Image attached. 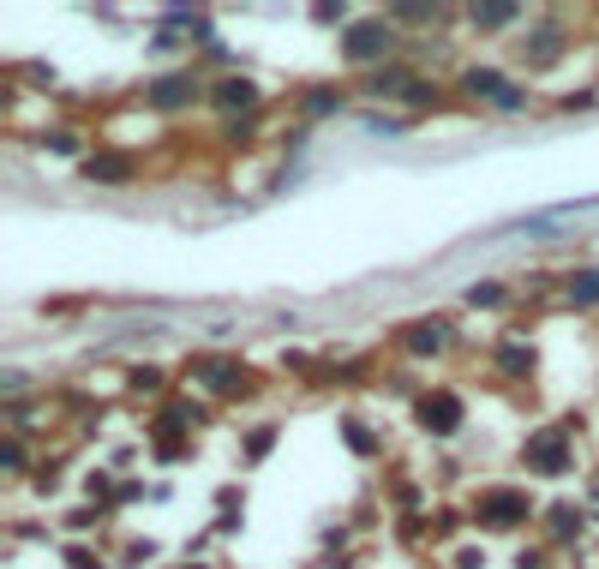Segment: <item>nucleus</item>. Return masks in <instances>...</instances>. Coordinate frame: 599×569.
<instances>
[{
    "instance_id": "nucleus-20",
    "label": "nucleus",
    "mask_w": 599,
    "mask_h": 569,
    "mask_svg": "<svg viewBox=\"0 0 599 569\" xmlns=\"http://www.w3.org/2000/svg\"><path fill=\"white\" fill-rule=\"evenodd\" d=\"M342 432H348V444H354L360 456H372V450H378V444H372V432H366L360 420H342Z\"/></svg>"
},
{
    "instance_id": "nucleus-22",
    "label": "nucleus",
    "mask_w": 599,
    "mask_h": 569,
    "mask_svg": "<svg viewBox=\"0 0 599 569\" xmlns=\"http://www.w3.org/2000/svg\"><path fill=\"white\" fill-rule=\"evenodd\" d=\"M498 108H504V114H516V108H528V90H522V84H510V90L498 96Z\"/></svg>"
},
{
    "instance_id": "nucleus-2",
    "label": "nucleus",
    "mask_w": 599,
    "mask_h": 569,
    "mask_svg": "<svg viewBox=\"0 0 599 569\" xmlns=\"http://www.w3.org/2000/svg\"><path fill=\"white\" fill-rule=\"evenodd\" d=\"M534 510H540V504H534L522 486H486V492L474 498V522H480V528H492V534H510V528H522Z\"/></svg>"
},
{
    "instance_id": "nucleus-15",
    "label": "nucleus",
    "mask_w": 599,
    "mask_h": 569,
    "mask_svg": "<svg viewBox=\"0 0 599 569\" xmlns=\"http://www.w3.org/2000/svg\"><path fill=\"white\" fill-rule=\"evenodd\" d=\"M498 372H504V378H528V372H534V348H528V342H504V348H498Z\"/></svg>"
},
{
    "instance_id": "nucleus-5",
    "label": "nucleus",
    "mask_w": 599,
    "mask_h": 569,
    "mask_svg": "<svg viewBox=\"0 0 599 569\" xmlns=\"http://www.w3.org/2000/svg\"><path fill=\"white\" fill-rule=\"evenodd\" d=\"M198 96H204L198 72H162V78H150V84H144V102H150V108H162V114H180V108H192Z\"/></svg>"
},
{
    "instance_id": "nucleus-25",
    "label": "nucleus",
    "mask_w": 599,
    "mask_h": 569,
    "mask_svg": "<svg viewBox=\"0 0 599 569\" xmlns=\"http://www.w3.org/2000/svg\"><path fill=\"white\" fill-rule=\"evenodd\" d=\"M72 569H102V564H90V552H72Z\"/></svg>"
},
{
    "instance_id": "nucleus-8",
    "label": "nucleus",
    "mask_w": 599,
    "mask_h": 569,
    "mask_svg": "<svg viewBox=\"0 0 599 569\" xmlns=\"http://www.w3.org/2000/svg\"><path fill=\"white\" fill-rule=\"evenodd\" d=\"M450 336H456V330H450V318H420V324H408V330H402V348H408L414 360H432V354H444V348H450Z\"/></svg>"
},
{
    "instance_id": "nucleus-17",
    "label": "nucleus",
    "mask_w": 599,
    "mask_h": 569,
    "mask_svg": "<svg viewBox=\"0 0 599 569\" xmlns=\"http://www.w3.org/2000/svg\"><path fill=\"white\" fill-rule=\"evenodd\" d=\"M336 108H342V90H330V84H318V90L300 102V114H306V120H324V114H336Z\"/></svg>"
},
{
    "instance_id": "nucleus-21",
    "label": "nucleus",
    "mask_w": 599,
    "mask_h": 569,
    "mask_svg": "<svg viewBox=\"0 0 599 569\" xmlns=\"http://www.w3.org/2000/svg\"><path fill=\"white\" fill-rule=\"evenodd\" d=\"M390 18H396V24H426V18H438V6H396Z\"/></svg>"
},
{
    "instance_id": "nucleus-7",
    "label": "nucleus",
    "mask_w": 599,
    "mask_h": 569,
    "mask_svg": "<svg viewBox=\"0 0 599 569\" xmlns=\"http://www.w3.org/2000/svg\"><path fill=\"white\" fill-rule=\"evenodd\" d=\"M186 372H192V384H204V390H216V396H240V390H246V372H240V360H228V354H198V360H186Z\"/></svg>"
},
{
    "instance_id": "nucleus-10",
    "label": "nucleus",
    "mask_w": 599,
    "mask_h": 569,
    "mask_svg": "<svg viewBox=\"0 0 599 569\" xmlns=\"http://www.w3.org/2000/svg\"><path fill=\"white\" fill-rule=\"evenodd\" d=\"M564 42H570V30H558V24H534V36L522 42V66H552V60L564 54Z\"/></svg>"
},
{
    "instance_id": "nucleus-9",
    "label": "nucleus",
    "mask_w": 599,
    "mask_h": 569,
    "mask_svg": "<svg viewBox=\"0 0 599 569\" xmlns=\"http://www.w3.org/2000/svg\"><path fill=\"white\" fill-rule=\"evenodd\" d=\"M414 84H420V72H414V66H396V60L360 78V90H366V96H402V102H408V90H414Z\"/></svg>"
},
{
    "instance_id": "nucleus-24",
    "label": "nucleus",
    "mask_w": 599,
    "mask_h": 569,
    "mask_svg": "<svg viewBox=\"0 0 599 569\" xmlns=\"http://www.w3.org/2000/svg\"><path fill=\"white\" fill-rule=\"evenodd\" d=\"M156 384H162V372H144V366L132 372V390H156Z\"/></svg>"
},
{
    "instance_id": "nucleus-13",
    "label": "nucleus",
    "mask_w": 599,
    "mask_h": 569,
    "mask_svg": "<svg viewBox=\"0 0 599 569\" xmlns=\"http://www.w3.org/2000/svg\"><path fill=\"white\" fill-rule=\"evenodd\" d=\"M468 24L480 36H504L510 24H522V6H468Z\"/></svg>"
},
{
    "instance_id": "nucleus-1",
    "label": "nucleus",
    "mask_w": 599,
    "mask_h": 569,
    "mask_svg": "<svg viewBox=\"0 0 599 569\" xmlns=\"http://www.w3.org/2000/svg\"><path fill=\"white\" fill-rule=\"evenodd\" d=\"M342 60L348 66H366V72H378L384 60H390V48H396V18L384 12V18H354L348 30H342Z\"/></svg>"
},
{
    "instance_id": "nucleus-16",
    "label": "nucleus",
    "mask_w": 599,
    "mask_h": 569,
    "mask_svg": "<svg viewBox=\"0 0 599 569\" xmlns=\"http://www.w3.org/2000/svg\"><path fill=\"white\" fill-rule=\"evenodd\" d=\"M564 294H570V306H582V312H588V306H599V264H588V270H576Z\"/></svg>"
},
{
    "instance_id": "nucleus-12",
    "label": "nucleus",
    "mask_w": 599,
    "mask_h": 569,
    "mask_svg": "<svg viewBox=\"0 0 599 569\" xmlns=\"http://www.w3.org/2000/svg\"><path fill=\"white\" fill-rule=\"evenodd\" d=\"M210 102L222 108V114H234V108H258V84L252 78H216V90H210Z\"/></svg>"
},
{
    "instance_id": "nucleus-18",
    "label": "nucleus",
    "mask_w": 599,
    "mask_h": 569,
    "mask_svg": "<svg viewBox=\"0 0 599 569\" xmlns=\"http://www.w3.org/2000/svg\"><path fill=\"white\" fill-rule=\"evenodd\" d=\"M0 456H6V474H24V438H18V432H6Z\"/></svg>"
},
{
    "instance_id": "nucleus-14",
    "label": "nucleus",
    "mask_w": 599,
    "mask_h": 569,
    "mask_svg": "<svg viewBox=\"0 0 599 569\" xmlns=\"http://www.w3.org/2000/svg\"><path fill=\"white\" fill-rule=\"evenodd\" d=\"M546 534L564 546V540H576L582 534V510L576 504H546Z\"/></svg>"
},
{
    "instance_id": "nucleus-19",
    "label": "nucleus",
    "mask_w": 599,
    "mask_h": 569,
    "mask_svg": "<svg viewBox=\"0 0 599 569\" xmlns=\"http://www.w3.org/2000/svg\"><path fill=\"white\" fill-rule=\"evenodd\" d=\"M468 306H504V288H498V282H480V288H468Z\"/></svg>"
},
{
    "instance_id": "nucleus-26",
    "label": "nucleus",
    "mask_w": 599,
    "mask_h": 569,
    "mask_svg": "<svg viewBox=\"0 0 599 569\" xmlns=\"http://www.w3.org/2000/svg\"><path fill=\"white\" fill-rule=\"evenodd\" d=\"M588 504H594V510H599V480H594V492H588Z\"/></svg>"
},
{
    "instance_id": "nucleus-3",
    "label": "nucleus",
    "mask_w": 599,
    "mask_h": 569,
    "mask_svg": "<svg viewBox=\"0 0 599 569\" xmlns=\"http://www.w3.org/2000/svg\"><path fill=\"white\" fill-rule=\"evenodd\" d=\"M522 462H528V474H564V468L576 462L570 426H540V432L522 444Z\"/></svg>"
},
{
    "instance_id": "nucleus-23",
    "label": "nucleus",
    "mask_w": 599,
    "mask_h": 569,
    "mask_svg": "<svg viewBox=\"0 0 599 569\" xmlns=\"http://www.w3.org/2000/svg\"><path fill=\"white\" fill-rule=\"evenodd\" d=\"M270 444H276V432H270V426H264V432H252V438H246V456H252V462H258V456H264V450H270Z\"/></svg>"
},
{
    "instance_id": "nucleus-6",
    "label": "nucleus",
    "mask_w": 599,
    "mask_h": 569,
    "mask_svg": "<svg viewBox=\"0 0 599 569\" xmlns=\"http://www.w3.org/2000/svg\"><path fill=\"white\" fill-rule=\"evenodd\" d=\"M78 174H84L90 186H126V180L144 174V162H138L132 150H90V156L78 162Z\"/></svg>"
},
{
    "instance_id": "nucleus-11",
    "label": "nucleus",
    "mask_w": 599,
    "mask_h": 569,
    "mask_svg": "<svg viewBox=\"0 0 599 569\" xmlns=\"http://www.w3.org/2000/svg\"><path fill=\"white\" fill-rule=\"evenodd\" d=\"M456 84H462V96H486V102H498L516 78H504L498 66H462V78H456Z\"/></svg>"
},
{
    "instance_id": "nucleus-4",
    "label": "nucleus",
    "mask_w": 599,
    "mask_h": 569,
    "mask_svg": "<svg viewBox=\"0 0 599 569\" xmlns=\"http://www.w3.org/2000/svg\"><path fill=\"white\" fill-rule=\"evenodd\" d=\"M414 420H420V432H432V438H456V432H462V396H456V390H426V396L414 402Z\"/></svg>"
}]
</instances>
